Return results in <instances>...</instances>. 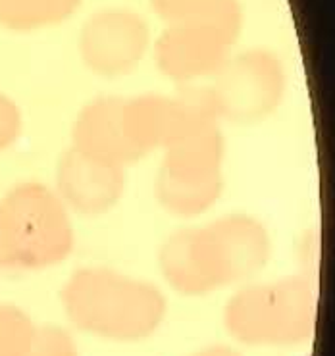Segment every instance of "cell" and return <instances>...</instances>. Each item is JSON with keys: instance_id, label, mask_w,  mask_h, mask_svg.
<instances>
[{"instance_id": "3957f363", "label": "cell", "mask_w": 335, "mask_h": 356, "mask_svg": "<svg viewBox=\"0 0 335 356\" xmlns=\"http://www.w3.org/2000/svg\"><path fill=\"white\" fill-rule=\"evenodd\" d=\"M72 249L67 208L47 185L19 183L0 199V270H44Z\"/></svg>"}, {"instance_id": "e0dca14e", "label": "cell", "mask_w": 335, "mask_h": 356, "mask_svg": "<svg viewBox=\"0 0 335 356\" xmlns=\"http://www.w3.org/2000/svg\"><path fill=\"white\" fill-rule=\"evenodd\" d=\"M189 356H243L241 353H237L235 348L226 347V345H210L201 350H197L193 355Z\"/></svg>"}, {"instance_id": "8fae6325", "label": "cell", "mask_w": 335, "mask_h": 356, "mask_svg": "<svg viewBox=\"0 0 335 356\" xmlns=\"http://www.w3.org/2000/svg\"><path fill=\"white\" fill-rule=\"evenodd\" d=\"M124 102L126 99L122 97H102L89 102L74 124V149L120 168L139 162L142 154L124 131Z\"/></svg>"}, {"instance_id": "ba28073f", "label": "cell", "mask_w": 335, "mask_h": 356, "mask_svg": "<svg viewBox=\"0 0 335 356\" xmlns=\"http://www.w3.org/2000/svg\"><path fill=\"white\" fill-rule=\"evenodd\" d=\"M151 42L149 25L139 14L124 8L97 12L79 35V54L85 66L104 77L131 74Z\"/></svg>"}, {"instance_id": "9c48e42d", "label": "cell", "mask_w": 335, "mask_h": 356, "mask_svg": "<svg viewBox=\"0 0 335 356\" xmlns=\"http://www.w3.org/2000/svg\"><path fill=\"white\" fill-rule=\"evenodd\" d=\"M237 37L206 22L170 24L154 44V60L166 77L177 83H191L214 75L226 64Z\"/></svg>"}, {"instance_id": "7c38bea8", "label": "cell", "mask_w": 335, "mask_h": 356, "mask_svg": "<svg viewBox=\"0 0 335 356\" xmlns=\"http://www.w3.org/2000/svg\"><path fill=\"white\" fill-rule=\"evenodd\" d=\"M152 8L168 24L206 22L224 27L231 33L241 31V8L237 0H151Z\"/></svg>"}, {"instance_id": "8992f818", "label": "cell", "mask_w": 335, "mask_h": 356, "mask_svg": "<svg viewBox=\"0 0 335 356\" xmlns=\"http://www.w3.org/2000/svg\"><path fill=\"white\" fill-rule=\"evenodd\" d=\"M287 87L281 60L268 50H247L214 74L209 87L220 120L231 124H256L274 114Z\"/></svg>"}, {"instance_id": "7a4b0ae2", "label": "cell", "mask_w": 335, "mask_h": 356, "mask_svg": "<svg viewBox=\"0 0 335 356\" xmlns=\"http://www.w3.org/2000/svg\"><path fill=\"white\" fill-rule=\"evenodd\" d=\"M60 300L77 330L117 343L151 337L168 310L156 285L97 266L72 273Z\"/></svg>"}, {"instance_id": "52a82bcc", "label": "cell", "mask_w": 335, "mask_h": 356, "mask_svg": "<svg viewBox=\"0 0 335 356\" xmlns=\"http://www.w3.org/2000/svg\"><path fill=\"white\" fill-rule=\"evenodd\" d=\"M122 122L129 143L147 156L199 127L218 124L220 118L209 87H185L176 97L141 95L126 99Z\"/></svg>"}, {"instance_id": "6da1fadb", "label": "cell", "mask_w": 335, "mask_h": 356, "mask_svg": "<svg viewBox=\"0 0 335 356\" xmlns=\"http://www.w3.org/2000/svg\"><path fill=\"white\" fill-rule=\"evenodd\" d=\"M268 229L256 218L229 214L170 235L158 254L164 280L187 297H202L249 277L268 264Z\"/></svg>"}, {"instance_id": "30bf717a", "label": "cell", "mask_w": 335, "mask_h": 356, "mask_svg": "<svg viewBox=\"0 0 335 356\" xmlns=\"http://www.w3.org/2000/svg\"><path fill=\"white\" fill-rule=\"evenodd\" d=\"M60 200L85 216H99L116 207L124 193V168L87 156L77 149H67L56 172Z\"/></svg>"}, {"instance_id": "5bb4252c", "label": "cell", "mask_w": 335, "mask_h": 356, "mask_svg": "<svg viewBox=\"0 0 335 356\" xmlns=\"http://www.w3.org/2000/svg\"><path fill=\"white\" fill-rule=\"evenodd\" d=\"M33 333V322L22 308L0 305V356H26Z\"/></svg>"}, {"instance_id": "277c9868", "label": "cell", "mask_w": 335, "mask_h": 356, "mask_svg": "<svg viewBox=\"0 0 335 356\" xmlns=\"http://www.w3.org/2000/svg\"><path fill=\"white\" fill-rule=\"evenodd\" d=\"M224 325L247 347H297L316 330V297L302 277L245 285L227 300Z\"/></svg>"}, {"instance_id": "9a60e30c", "label": "cell", "mask_w": 335, "mask_h": 356, "mask_svg": "<svg viewBox=\"0 0 335 356\" xmlns=\"http://www.w3.org/2000/svg\"><path fill=\"white\" fill-rule=\"evenodd\" d=\"M26 356H79L74 337L60 325L35 327L33 339Z\"/></svg>"}, {"instance_id": "2e32d148", "label": "cell", "mask_w": 335, "mask_h": 356, "mask_svg": "<svg viewBox=\"0 0 335 356\" xmlns=\"http://www.w3.org/2000/svg\"><path fill=\"white\" fill-rule=\"evenodd\" d=\"M22 133V114L16 102L0 92V152L10 149Z\"/></svg>"}, {"instance_id": "4fadbf2b", "label": "cell", "mask_w": 335, "mask_h": 356, "mask_svg": "<svg viewBox=\"0 0 335 356\" xmlns=\"http://www.w3.org/2000/svg\"><path fill=\"white\" fill-rule=\"evenodd\" d=\"M83 0H0V25L12 31H35L62 24Z\"/></svg>"}, {"instance_id": "5b68a950", "label": "cell", "mask_w": 335, "mask_h": 356, "mask_svg": "<svg viewBox=\"0 0 335 356\" xmlns=\"http://www.w3.org/2000/svg\"><path fill=\"white\" fill-rule=\"evenodd\" d=\"M222 162L224 135L218 124L199 127L172 143L164 149L154 181L160 207L181 218L206 212L224 189Z\"/></svg>"}]
</instances>
